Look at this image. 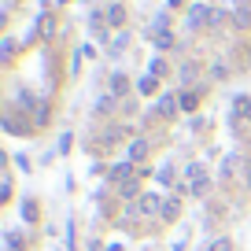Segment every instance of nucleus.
Listing matches in <instances>:
<instances>
[{"label": "nucleus", "mask_w": 251, "mask_h": 251, "mask_svg": "<svg viewBox=\"0 0 251 251\" xmlns=\"http://www.w3.org/2000/svg\"><path fill=\"white\" fill-rule=\"evenodd\" d=\"M26 115H19V111H8V129L11 133H30V126H23Z\"/></svg>", "instance_id": "f257e3e1"}, {"label": "nucleus", "mask_w": 251, "mask_h": 251, "mask_svg": "<svg viewBox=\"0 0 251 251\" xmlns=\"http://www.w3.org/2000/svg\"><path fill=\"white\" fill-rule=\"evenodd\" d=\"M155 85H159L155 78H141V85H137V89H141L144 96H151V93H155Z\"/></svg>", "instance_id": "f03ea898"}, {"label": "nucleus", "mask_w": 251, "mask_h": 251, "mask_svg": "<svg viewBox=\"0 0 251 251\" xmlns=\"http://www.w3.org/2000/svg\"><path fill=\"white\" fill-rule=\"evenodd\" d=\"M177 211H181V203H174V200H170V203H166V207H163V218H166V222H170V218H174V214H177Z\"/></svg>", "instance_id": "7ed1b4c3"}]
</instances>
